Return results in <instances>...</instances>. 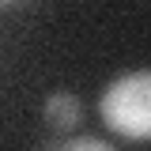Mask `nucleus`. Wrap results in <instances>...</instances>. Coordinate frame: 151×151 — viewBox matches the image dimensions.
<instances>
[{
  "instance_id": "1",
  "label": "nucleus",
  "mask_w": 151,
  "mask_h": 151,
  "mask_svg": "<svg viewBox=\"0 0 151 151\" xmlns=\"http://www.w3.org/2000/svg\"><path fill=\"white\" fill-rule=\"evenodd\" d=\"M98 113L117 136L151 140V68L117 76L98 98Z\"/></svg>"
},
{
  "instance_id": "2",
  "label": "nucleus",
  "mask_w": 151,
  "mask_h": 151,
  "mask_svg": "<svg viewBox=\"0 0 151 151\" xmlns=\"http://www.w3.org/2000/svg\"><path fill=\"white\" fill-rule=\"evenodd\" d=\"M42 117H45L57 132H68V129H76V125L83 121V106H79V98H76V94L53 91L45 102H42Z\"/></svg>"
},
{
  "instance_id": "3",
  "label": "nucleus",
  "mask_w": 151,
  "mask_h": 151,
  "mask_svg": "<svg viewBox=\"0 0 151 151\" xmlns=\"http://www.w3.org/2000/svg\"><path fill=\"white\" fill-rule=\"evenodd\" d=\"M60 151H113L106 140H98V136H76V140H68Z\"/></svg>"
}]
</instances>
